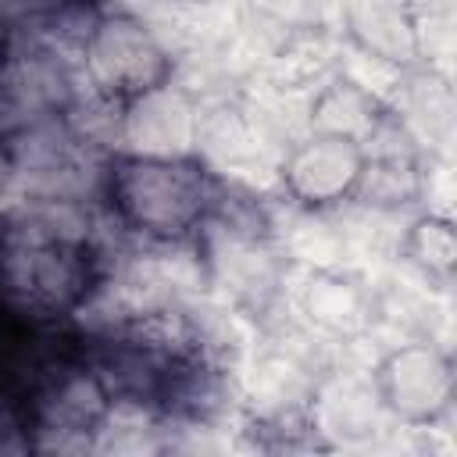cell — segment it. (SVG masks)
Returning <instances> with one entry per match:
<instances>
[{"mask_svg":"<svg viewBox=\"0 0 457 457\" xmlns=\"http://www.w3.org/2000/svg\"><path fill=\"white\" fill-rule=\"evenodd\" d=\"M111 200L132 228L175 239L204 211V175L186 157L132 154L111 171Z\"/></svg>","mask_w":457,"mask_h":457,"instance_id":"obj_1","label":"cell"},{"mask_svg":"<svg viewBox=\"0 0 457 457\" xmlns=\"http://www.w3.org/2000/svg\"><path fill=\"white\" fill-rule=\"evenodd\" d=\"M86 71L114 96H139L168 79V57L136 18L111 14L86 36Z\"/></svg>","mask_w":457,"mask_h":457,"instance_id":"obj_2","label":"cell"},{"mask_svg":"<svg viewBox=\"0 0 457 457\" xmlns=\"http://www.w3.org/2000/svg\"><path fill=\"white\" fill-rule=\"evenodd\" d=\"M375 393H378V403L396 418L414 425L432 421L439 411L450 407V396H453L450 361L428 343L400 346L378 364Z\"/></svg>","mask_w":457,"mask_h":457,"instance_id":"obj_3","label":"cell"},{"mask_svg":"<svg viewBox=\"0 0 457 457\" xmlns=\"http://www.w3.org/2000/svg\"><path fill=\"white\" fill-rule=\"evenodd\" d=\"M364 161H368V154L357 139L314 132L311 139H303L289 150V157L282 164V179L296 200L325 207V204H339L350 193H357Z\"/></svg>","mask_w":457,"mask_h":457,"instance_id":"obj_4","label":"cell"},{"mask_svg":"<svg viewBox=\"0 0 457 457\" xmlns=\"http://www.w3.org/2000/svg\"><path fill=\"white\" fill-rule=\"evenodd\" d=\"M196 136V118L189 104L171 93L164 82L132 96V107L125 114V139L136 146V154L146 157H186Z\"/></svg>","mask_w":457,"mask_h":457,"instance_id":"obj_5","label":"cell"},{"mask_svg":"<svg viewBox=\"0 0 457 457\" xmlns=\"http://www.w3.org/2000/svg\"><path fill=\"white\" fill-rule=\"evenodd\" d=\"M311 125L314 132H328V136H346V139H364L371 136V129L378 125L375 114V96L361 86V82H332L314 96L311 107Z\"/></svg>","mask_w":457,"mask_h":457,"instance_id":"obj_6","label":"cell"},{"mask_svg":"<svg viewBox=\"0 0 457 457\" xmlns=\"http://www.w3.org/2000/svg\"><path fill=\"white\" fill-rule=\"evenodd\" d=\"M361 293L343 282L339 275H321L318 282H311L307 289V314L321 325V328H332V332H346L353 328L364 314H361Z\"/></svg>","mask_w":457,"mask_h":457,"instance_id":"obj_7","label":"cell"},{"mask_svg":"<svg viewBox=\"0 0 457 457\" xmlns=\"http://www.w3.org/2000/svg\"><path fill=\"white\" fill-rule=\"evenodd\" d=\"M411 257H418L428 271L450 275L453 268V228L443 218H421L411 228Z\"/></svg>","mask_w":457,"mask_h":457,"instance_id":"obj_8","label":"cell"},{"mask_svg":"<svg viewBox=\"0 0 457 457\" xmlns=\"http://www.w3.org/2000/svg\"><path fill=\"white\" fill-rule=\"evenodd\" d=\"M4 179H7V161H4V154H0V186H4Z\"/></svg>","mask_w":457,"mask_h":457,"instance_id":"obj_9","label":"cell"}]
</instances>
